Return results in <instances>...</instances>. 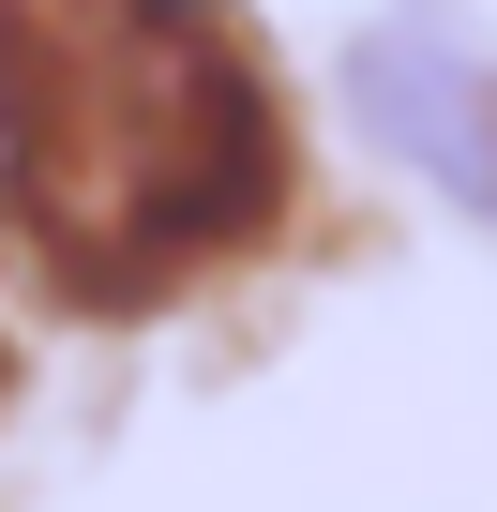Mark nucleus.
<instances>
[{
	"instance_id": "1",
	"label": "nucleus",
	"mask_w": 497,
	"mask_h": 512,
	"mask_svg": "<svg viewBox=\"0 0 497 512\" xmlns=\"http://www.w3.org/2000/svg\"><path fill=\"white\" fill-rule=\"evenodd\" d=\"M272 76L211 0H0V211L61 302H151L272 226Z\"/></svg>"
},
{
	"instance_id": "2",
	"label": "nucleus",
	"mask_w": 497,
	"mask_h": 512,
	"mask_svg": "<svg viewBox=\"0 0 497 512\" xmlns=\"http://www.w3.org/2000/svg\"><path fill=\"white\" fill-rule=\"evenodd\" d=\"M362 121L422 181H452L467 211H497V61H482V31L452 16V0H407V16L362 31Z\"/></svg>"
}]
</instances>
